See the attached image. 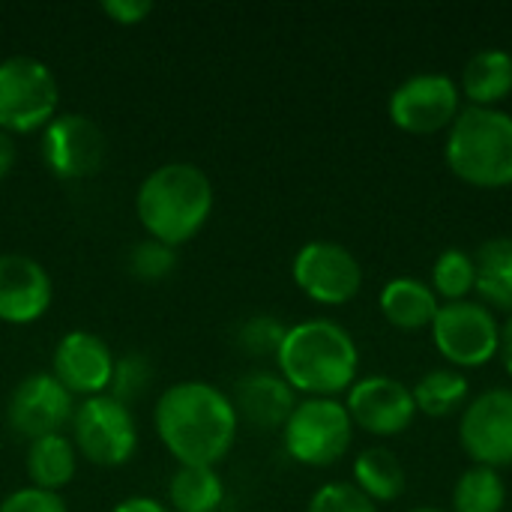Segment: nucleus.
Returning a JSON list of instances; mask_svg holds the SVG:
<instances>
[{"instance_id":"nucleus-1","label":"nucleus","mask_w":512,"mask_h":512,"mask_svg":"<svg viewBox=\"0 0 512 512\" xmlns=\"http://www.w3.org/2000/svg\"><path fill=\"white\" fill-rule=\"evenodd\" d=\"M156 435L177 465L216 468L237 441L240 417L231 396L207 381L171 384L156 402Z\"/></svg>"},{"instance_id":"nucleus-2","label":"nucleus","mask_w":512,"mask_h":512,"mask_svg":"<svg viewBox=\"0 0 512 512\" xmlns=\"http://www.w3.org/2000/svg\"><path fill=\"white\" fill-rule=\"evenodd\" d=\"M276 366L294 393L306 399H336L357 381L360 348L342 324L312 318L288 327Z\"/></svg>"},{"instance_id":"nucleus-3","label":"nucleus","mask_w":512,"mask_h":512,"mask_svg":"<svg viewBox=\"0 0 512 512\" xmlns=\"http://www.w3.org/2000/svg\"><path fill=\"white\" fill-rule=\"evenodd\" d=\"M213 204V183L192 162H165L153 168L135 195V213L147 237L171 249H180L201 234Z\"/></svg>"},{"instance_id":"nucleus-4","label":"nucleus","mask_w":512,"mask_h":512,"mask_svg":"<svg viewBox=\"0 0 512 512\" xmlns=\"http://www.w3.org/2000/svg\"><path fill=\"white\" fill-rule=\"evenodd\" d=\"M447 168L474 189L512 186V114L504 108H462L444 141Z\"/></svg>"},{"instance_id":"nucleus-5","label":"nucleus","mask_w":512,"mask_h":512,"mask_svg":"<svg viewBox=\"0 0 512 512\" xmlns=\"http://www.w3.org/2000/svg\"><path fill=\"white\" fill-rule=\"evenodd\" d=\"M60 87L48 63L27 54L0 60V132L27 135L57 117Z\"/></svg>"},{"instance_id":"nucleus-6","label":"nucleus","mask_w":512,"mask_h":512,"mask_svg":"<svg viewBox=\"0 0 512 512\" xmlns=\"http://www.w3.org/2000/svg\"><path fill=\"white\" fill-rule=\"evenodd\" d=\"M354 423L339 399H303L282 429L285 453L306 468H333L351 450Z\"/></svg>"},{"instance_id":"nucleus-7","label":"nucleus","mask_w":512,"mask_h":512,"mask_svg":"<svg viewBox=\"0 0 512 512\" xmlns=\"http://www.w3.org/2000/svg\"><path fill=\"white\" fill-rule=\"evenodd\" d=\"M429 330L438 354L459 372L489 366L501 348V321L480 300L441 303Z\"/></svg>"},{"instance_id":"nucleus-8","label":"nucleus","mask_w":512,"mask_h":512,"mask_svg":"<svg viewBox=\"0 0 512 512\" xmlns=\"http://www.w3.org/2000/svg\"><path fill=\"white\" fill-rule=\"evenodd\" d=\"M72 444L87 462L99 468H120L138 450V423L129 405L108 393L93 396L72 414Z\"/></svg>"},{"instance_id":"nucleus-9","label":"nucleus","mask_w":512,"mask_h":512,"mask_svg":"<svg viewBox=\"0 0 512 512\" xmlns=\"http://www.w3.org/2000/svg\"><path fill=\"white\" fill-rule=\"evenodd\" d=\"M387 114L390 123L408 135L447 132L462 114L459 84L444 72H417L390 93Z\"/></svg>"},{"instance_id":"nucleus-10","label":"nucleus","mask_w":512,"mask_h":512,"mask_svg":"<svg viewBox=\"0 0 512 512\" xmlns=\"http://www.w3.org/2000/svg\"><path fill=\"white\" fill-rule=\"evenodd\" d=\"M294 285L318 306H345L363 288L357 255L333 240H309L291 264Z\"/></svg>"},{"instance_id":"nucleus-11","label":"nucleus","mask_w":512,"mask_h":512,"mask_svg":"<svg viewBox=\"0 0 512 512\" xmlns=\"http://www.w3.org/2000/svg\"><path fill=\"white\" fill-rule=\"evenodd\" d=\"M459 444L474 465H512V387H492L474 396L459 417Z\"/></svg>"},{"instance_id":"nucleus-12","label":"nucleus","mask_w":512,"mask_h":512,"mask_svg":"<svg viewBox=\"0 0 512 512\" xmlns=\"http://www.w3.org/2000/svg\"><path fill=\"white\" fill-rule=\"evenodd\" d=\"M42 162L60 180H87L102 171L108 141L87 114H57L42 129Z\"/></svg>"},{"instance_id":"nucleus-13","label":"nucleus","mask_w":512,"mask_h":512,"mask_svg":"<svg viewBox=\"0 0 512 512\" xmlns=\"http://www.w3.org/2000/svg\"><path fill=\"white\" fill-rule=\"evenodd\" d=\"M72 393L51 375L36 372L27 375L9 396L6 405V423L21 441H39L45 435H60L63 426L72 423L75 405Z\"/></svg>"},{"instance_id":"nucleus-14","label":"nucleus","mask_w":512,"mask_h":512,"mask_svg":"<svg viewBox=\"0 0 512 512\" xmlns=\"http://www.w3.org/2000/svg\"><path fill=\"white\" fill-rule=\"evenodd\" d=\"M354 429H363L375 438H399L411 429L417 417L414 393L405 381L390 375L357 378L345 399Z\"/></svg>"},{"instance_id":"nucleus-15","label":"nucleus","mask_w":512,"mask_h":512,"mask_svg":"<svg viewBox=\"0 0 512 512\" xmlns=\"http://www.w3.org/2000/svg\"><path fill=\"white\" fill-rule=\"evenodd\" d=\"M114 363L117 357L111 348L87 330H72L66 333L51 360V375L72 393V396H105L114 378Z\"/></svg>"},{"instance_id":"nucleus-16","label":"nucleus","mask_w":512,"mask_h":512,"mask_svg":"<svg viewBox=\"0 0 512 512\" xmlns=\"http://www.w3.org/2000/svg\"><path fill=\"white\" fill-rule=\"evenodd\" d=\"M54 300V285L48 270L18 252L0 255V321L3 324H33Z\"/></svg>"},{"instance_id":"nucleus-17","label":"nucleus","mask_w":512,"mask_h":512,"mask_svg":"<svg viewBox=\"0 0 512 512\" xmlns=\"http://www.w3.org/2000/svg\"><path fill=\"white\" fill-rule=\"evenodd\" d=\"M231 405L240 420H246L255 429H285L288 417L297 408V393L288 387V381L279 372H249L237 378Z\"/></svg>"},{"instance_id":"nucleus-18","label":"nucleus","mask_w":512,"mask_h":512,"mask_svg":"<svg viewBox=\"0 0 512 512\" xmlns=\"http://www.w3.org/2000/svg\"><path fill=\"white\" fill-rule=\"evenodd\" d=\"M456 84L471 108H501L512 96V54L504 48L471 54Z\"/></svg>"},{"instance_id":"nucleus-19","label":"nucleus","mask_w":512,"mask_h":512,"mask_svg":"<svg viewBox=\"0 0 512 512\" xmlns=\"http://www.w3.org/2000/svg\"><path fill=\"white\" fill-rule=\"evenodd\" d=\"M381 315L387 318V324H393L396 330L405 333H417L432 327L441 300L435 297V291L429 288V282L414 279V276H396L381 288L378 297Z\"/></svg>"},{"instance_id":"nucleus-20","label":"nucleus","mask_w":512,"mask_h":512,"mask_svg":"<svg viewBox=\"0 0 512 512\" xmlns=\"http://www.w3.org/2000/svg\"><path fill=\"white\" fill-rule=\"evenodd\" d=\"M474 294L492 312L512 315V237H492L474 252Z\"/></svg>"},{"instance_id":"nucleus-21","label":"nucleus","mask_w":512,"mask_h":512,"mask_svg":"<svg viewBox=\"0 0 512 512\" xmlns=\"http://www.w3.org/2000/svg\"><path fill=\"white\" fill-rule=\"evenodd\" d=\"M78 471V450L72 438L60 435H45L39 441H30L27 447V477L36 489L57 492L72 483Z\"/></svg>"},{"instance_id":"nucleus-22","label":"nucleus","mask_w":512,"mask_h":512,"mask_svg":"<svg viewBox=\"0 0 512 512\" xmlns=\"http://www.w3.org/2000/svg\"><path fill=\"white\" fill-rule=\"evenodd\" d=\"M354 486L372 504H393L405 495L408 474L393 450L369 447L354 459Z\"/></svg>"},{"instance_id":"nucleus-23","label":"nucleus","mask_w":512,"mask_h":512,"mask_svg":"<svg viewBox=\"0 0 512 512\" xmlns=\"http://www.w3.org/2000/svg\"><path fill=\"white\" fill-rule=\"evenodd\" d=\"M225 501V483L216 468L177 465L168 480L171 512H219Z\"/></svg>"},{"instance_id":"nucleus-24","label":"nucleus","mask_w":512,"mask_h":512,"mask_svg":"<svg viewBox=\"0 0 512 512\" xmlns=\"http://www.w3.org/2000/svg\"><path fill=\"white\" fill-rule=\"evenodd\" d=\"M411 393H414L417 414H426V417H435V420L450 417L456 411H465V405L471 402V384H468L465 372L450 369V366L426 372L411 387Z\"/></svg>"},{"instance_id":"nucleus-25","label":"nucleus","mask_w":512,"mask_h":512,"mask_svg":"<svg viewBox=\"0 0 512 512\" xmlns=\"http://www.w3.org/2000/svg\"><path fill=\"white\" fill-rule=\"evenodd\" d=\"M507 483L501 471L471 465L453 486V512H504Z\"/></svg>"},{"instance_id":"nucleus-26","label":"nucleus","mask_w":512,"mask_h":512,"mask_svg":"<svg viewBox=\"0 0 512 512\" xmlns=\"http://www.w3.org/2000/svg\"><path fill=\"white\" fill-rule=\"evenodd\" d=\"M474 282H477V267H474V255L471 252H465V249H444L435 258L429 288L435 291V297L441 303L471 300Z\"/></svg>"},{"instance_id":"nucleus-27","label":"nucleus","mask_w":512,"mask_h":512,"mask_svg":"<svg viewBox=\"0 0 512 512\" xmlns=\"http://www.w3.org/2000/svg\"><path fill=\"white\" fill-rule=\"evenodd\" d=\"M174 264H177V249H171V246H165V243H159L153 237L135 243L129 249V258H126L129 273L135 279H141V282H159V279H165L174 270Z\"/></svg>"},{"instance_id":"nucleus-28","label":"nucleus","mask_w":512,"mask_h":512,"mask_svg":"<svg viewBox=\"0 0 512 512\" xmlns=\"http://www.w3.org/2000/svg\"><path fill=\"white\" fill-rule=\"evenodd\" d=\"M288 327L270 315H258V318H249L240 333H237V345L252 354V357H276L279 348H282V339H285Z\"/></svg>"},{"instance_id":"nucleus-29","label":"nucleus","mask_w":512,"mask_h":512,"mask_svg":"<svg viewBox=\"0 0 512 512\" xmlns=\"http://www.w3.org/2000/svg\"><path fill=\"white\" fill-rule=\"evenodd\" d=\"M150 363L141 354H126L114 363V378L108 387V396H114L117 402L129 405L132 399H138L147 384H150Z\"/></svg>"},{"instance_id":"nucleus-30","label":"nucleus","mask_w":512,"mask_h":512,"mask_svg":"<svg viewBox=\"0 0 512 512\" xmlns=\"http://www.w3.org/2000/svg\"><path fill=\"white\" fill-rule=\"evenodd\" d=\"M306 512H378V504H372L354 483H327L312 495Z\"/></svg>"},{"instance_id":"nucleus-31","label":"nucleus","mask_w":512,"mask_h":512,"mask_svg":"<svg viewBox=\"0 0 512 512\" xmlns=\"http://www.w3.org/2000/svg\"><path fill=\"white\" fill-rule=\"evenodd\" d=\"M0 512H69L66 501L57 492H45L36 486H24L3 498Z\"/></svg>"},{"instance_id":"nucleus-32","label":"nucleus","mask_w":512,"mask_h":512,"mask_svg":"<svg viewBox=\"0 0 512 512\" xmlns=\"http://www.w3.org/2000/svg\"><path fill=\"white\" fill-rule=\"evenodd\" d=\"M102 12L114 24L132 27V24H141L153 12V3H147V0H105L102 3Z\"/></svg>"},{"instance_id":"nucleus-33","label":"nucleus","mask_w":512,"mask_h":512,"mask_svg":"<svg viewBox=\"0 0 512 512\" xmlns=\"http://www.w3.org/2000/svg\"><path fill=\"white\" fill-rule=\"evenodd\" d=\"M114 512H171L168 504H162V501H156V498H144V495H138V498H126V501H120Z\"/></svg>"},{"instance_id":"nucleus-34","label":"nucleus","mask_w":512,"mask_h":512,"mask_svg":"<svg viewBox=\"0 0 512 512\" xmlns=\"http://www.w3.org/2000/svg\"><path fill=\"white\" fill-rule=\"evenodd\" d=\"M15 156H18V150H15L12 135L0 132V180L9 177V171L15 168Z\"/></svg>"},{"instance_id":"nucleus-35","label":"nucleus","mask_w":512,"mask_h":512,"mask_svg":"<svg viewBox=\"0 0 512 512\" xmlns=\"http://www.w3.org/2000/svg\"><path fill=\"white\" fill-rule=\"evenodd\" d=\"M498 357H501L507 375L512 378V315H507V321L501 324V348H498Z\"/></svg>"},{"instance_id":"nucleus-36","label":"nucleus","mask_w":512,"mask_h":512,"mask_svg":"<svg viewBox=\"0 0 512 512\" xmlns=\"http://www.w3.org/2000/svg\"><path fill=\"white\" fill-rule=\"evenodd\" d=\"M408 512H444V510H438V507H414V510H408Z\"/></svg>"}]
</instances>
